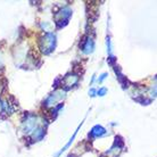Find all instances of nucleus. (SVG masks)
Masks as SVG:
<instances>
[{
  "label": "nucleus",
  "mask_w": 157,
  "mask_h": 157,
  "mask_svg": "<svg viewBox=\"0 0 157 157\" xmlns=\"http://www.w3.org/2000/svg\"><path fill=\"white\" fill-rule=\"evenodd\" d=\"M104 134H106V130L104 129L101 125H96L92 128L90 132V137L91 138H98V137H101Z\"/></svg>",
  "instance_id": "423d86ee"
},
{
  "label": "nucleus",
  "mask_w": 157,
  "mask_h": 157,
  "mask_svg": "<svg viewBox=\"0 0 157 157\" xmlns=\"http://www.w3.org/2000/svg\"><path fill=\"white\" fill-rule=\"evenodd\" d=\"M106 43H107V51H108V54H112V41H110V38L108 36L106 39Z\"/></svg>",
  "instance_id": "9d476101"
},
{
  "label": "nucleus",
  "mask_w": 157,
  "mask_h": 157,
  "mask_svg": "<svg viewBox=\"0 0 157 157\" xmlns=\"http://www.w3.org/2000/svg\"><path fill=\"white\" fill-rule=\"evenodd\" d=\"M106 94H107V89H106V88H100V89L97 91V94H98V96H100V97L105 96Z\"/></svg>",
  "instance_id": "9b49d317"
},
{
  "label": "nucleus",
  "mask_w": 157,
  "mask_h": 157,
  "mask_svg": "<svg viewBox=\"0 0 157 157\" xmlns=\"http://www.w3.org/2000/svg\"><path fill=\"white\" fill-rule=\"evenodd\" d=\"M80 126H81V125H78V129H76V131H75V132H74V134H73V136H72V138H71V139H70V140H68V142H67L66 145L64 146V147H63V148H62V149L59 150L58 153L56 154V156H55V157H59V156H60V155H62V154L64 153V151H65V150L67 149V148H68V147H70V146L72 145V142L74 141L75 137H76V134H78V129H80Z\"/></svg>",
  "instance_id": "6e6552de"
},
{
  "label": "nucleus",
  "mask_w": 157,
  "mask_h": 157,
  "mask_svg": "<svg viewBox=\"0 0 157 157\" xmlns=\"http://www.w3.org/2000/svg\"><path fill=\"white\" fill-rule=\"evenodd\" d=\"M44 133H46V130L43 129V128H40L39 126V128L33 132V136H32V137H33V140H34V141H39V140H41V139L44 137Z\"/></svg>",
  "instance_id": "1a4fd4ad"
},
{
  "label": "nucleus",
  "mask_w": 157,
  "mask_h": 157,
  "mask_svg": "<svg viewBox=\"0 0 157 157\" xmlns=\"http://www.w3.org/2000/svg\"><path fill=\"white\" fill-rule=\"evenodd\" d=\"M42 28L44 29V31H47V32H50L51 31V25L49 23L42 24Z\"/></svg>",
  "instance_id": "f8f14e48"
},
{
  "label": "nucleus",
  "mask_w": 157,
  "mask_h": 157,
  "mask_svg": "<svg viewBox=\"0 0 157 157\" xmlns=\"http://www.w3.org/2000/svg\"><path fill=\"white\" fill-rule=\"evenodd\" d=\"M4 66V58H2V55H1V52H0V68Z\"/></svg>",
  "instance_id": "2eb2a0df"
},
{
  "label": "nucleus",
  "mask_w": 157,
  "mask_h": 157,
  "mask_svg": "<svg viewBox=\"0 0 157 157\" xmlns=\"http://www.w3.org/2000/svg\"><path fill=\"white\" fill-rule=\"evenodd\" d=\"M106 76H107V73H102L101 75H100V78H98V83H101L105 78H106Z\"/></svg>",
  "instance_id": "ddd939ff"
},
{
  "label": "nucleus",
  "mask_w": 157,
  "mask_h": 157,
  "mask_svg": "<svg viewBox=\"0 0 157 157\" xmlns=\"http://www.w3.org/2000/svg\"><path fill=\"white\" fill-rule=\"evenodd\" d=\"M68 157H71V156H68Z\"/></svg>",
  "instance_id": "dca6fc26"
},
{
  "label": "nucleus",
  "mask_w": 157,
  "mask_h": 157,
  "mask_svg": "<svg viewBox=\"0 0 157 157\" xmlns=\"http://www.w3.org/2000/svg\"><path fill=\"white\" fill-rule=\"evenodd\" d=\"M66 92H65V90H56L54 91L52 94L49 96L47 98V100H46V102H44V105L47 107H51V106H56L58 102L63 101L64 99H65V97H66Z\"/></svg>",
  "instance_id": "f03ea898"
},
{
  "label": "nucleus",
  "mask_w": 157,
  "mask_h": 157,
  "mask_svg": "<svg viewBox=\"0 0 157 157\" xmlns=\"http://www.w3.org/2000/svg\"><path fill=\"white\" fill-rule=\"evenodd\" d=\"M94 49V43L91 39L86 40L84 42L82 43V50L84 54H91Z\"/></svg>",
  "instance_id": "0eeeda50"
},
{
  "label": "nucleus",
  "mask_w": 157,
  "mask_h": 157,
  "mask_svg": "<svg viewBox=\"0 0 157 157\" xmlns=\"http://www.w3.org/2000/svg\"><path fill=\"white\" fill-rule=\"evenodd\" d=\"M71 15H72V10L68 7L63 8L60 12L57 13V14H56V16H55V20H56V23L58 24V28H62V26H64V25L68 22L70 17H71Z\"/></svg>",
  "instance_id": "20e7f679"
},
{
  "label": "nucleus",
  "mask_w": 157,
  "mask_h": 157,
  "mask_svg": "<svg viewBox=\"0 0 157 157\" xmlns=\"http://www.w3.org/2000/svg\"><path fill=\"white\" fill-rule=\"evenodd\" d=\"M97 94V91L94 90V89H90L89 90V96H91V97H94Z\"/></svg>",
  "instance_id": "4468645a"
},
{
  "label": "nucleus",
  "mask_w": 157,
  "mask_h": 157,
  "mask_svg": "<svg viewBox=\"0 0 157 157\" xmlns=\"http://www.w3.org/2000/svg\"><path fill=\"white\" fill-rule=\"evenodd\" d=\"M40 47H41V49H42L44 54H49L55 47V36L51 34V33L46 34L42 38L41 42H40Z\"/></svg>",
  "instance_id": "7ed1b4c3"
},
{
  "label": "nucleus",
  "mask_w": 157,
  "mask_h": 157,
  "mask_svg": "<svg viewBox=\"0 0 157 157\" xmlns=\"http://www.w3.org/2000/svg\"><path fill=\"white\" fill-rule=\"evenodd\" d=\"M78 76L76 74H68L63 80L64 84L67 86H73L74 84L78 83Z\"/></svg>",
  "instance_id": "39448f33"
},
{
  "label": "nucleus",
  "mask_w": 157,
  "mask_h": 157,
  "mask_svg": "<svg viewBox=\"0 0 157 157\" xmlns=\"http://www.w3.org/2000/svg\"><path fill=\"white\" fill-rule=\"evenodd\" d=\"M39 118L34 116V115H28L26 116V120H24L23 123H22V130H23L24 133H32L34 132L38 128H39Z\"/></svg>",
  "instance_id": "f257e3e1"
}]
</instances>
